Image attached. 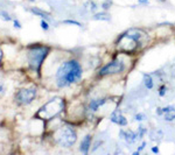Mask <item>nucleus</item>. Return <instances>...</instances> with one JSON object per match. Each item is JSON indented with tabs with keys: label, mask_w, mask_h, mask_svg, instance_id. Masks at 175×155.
I'll list each match as a JSON object with an SVG mask.
<instances>
[{
	"label": "nucleus",
	"mask_w": 175,
	"mask_h": 155,
	"mask_svg": "<svg viewBox=\"0 0 175 155\" xmlns=\"http://www.w3.org/2000/svg\"><path fill=\"white\" fill-rule=\"evenodd\" d=\"M138 3L140 5H147L148 4V0H138Z\"/></svg>",
	"instance_id": "24"
},
{
	"label": "nucleus",
	"mask_w": 175,
	"mask_h": 155,
	"mask_svg": "<svg viewBox=\"0 0 175 155\" xmlns=\"http://www.w3.org/2000/svg\"><path fill=\"white\" fill-rule=\"evenodd\" d=\"M159 95H160L161 97H163V96L166 95V86H161V88H160V91H159Z\"/></svg>",
	"instance_id": "22"
},
{
	"label": "nucleus",
	"mask_w": 175,
	"mask_h": 155,
	"mask_svg": "<svg viewBox=\"0 0 175 155\" xmlns=\"http://www.w3.org/2000/svg\"><path fill=\"white\" fill-rule=\"evenodd\" d=\"M102 7H103L104 10H109V8L111 7V1H110V0H106V1H104V3H103Z\"/></svg>",
	"instance_id": "20"
},
{
	"label": "nucleus",
	"mask_w": 175,
	"mask_h": 155,
	"mask_svg": "<svg viewBox=\"0 0 175 155\" xmlns=\"http://www.w3.org/2000/svg\"><path fill=\"white\" fill-rule=\"evenodd\" d=\"M138 130H139V134H138V136H139V138H143V136H144V134L146 133V130H145L143 126H139V128H138Z\"/></svg>",
	"instance_id": "21"
},
{
	"label": "nucleus",
	"mask_w": 175,
	"mask_h": 155,
	"mask_svg": "<svg viewBox=\"0 0 175 155\" xmlns=\"http://www.w3.org/2000/svg\"><path fill=\"white\" fill-rule=\"evenodd\" d=\"M94 18H95L96 20H105V21L111 20L110 14H107V13H105V12H103V13H97V14H96Z\"/></svg>",
	"instance_id": "13"
},
{
	"label": "nucleus",
	"mask_w": 175,
	"mask_h": 155,
	"mask_svg": "<svg viewBox=\"0 0 175 155\" xmlns=\"http://www.w3.org/2000/svg\"><path fill=\"white\" fill-rule=\"evenodd\" d=\"M48 51H49V49H48L47 47H40V46L33 47V48L29 50V53H28L29 67H30L33 70H35V71L39 72L40 67H41L43 60L46 58Z\"/></svg>",
	"instance_id": "4"
},
{
	"label": "nucleus",
	"mask_w": 175,
	"mask_h": 155,
	"mask_svg": "<svg viewBox=\"0 0 175 155\" xmlns=\"http://www.w3.org/2000/svg\"><path fill=\"white\" fill-rule=\"evenodd\" d=\"M144 84H145V86H146L148 90H151V89L153 88V80H152L151 75L144 73Z\"/></svg>",
	"instance_id": "12"
},
{
	"label": "nucleus",
	"mask_w": 175,
	"mask_h": 155,
	"mask_svg": "<svg viewBox=\"0 0 175 155\" xmlns=\"http://www.w3.org/2000/svg\"><path fill=\"white\" fill-rule=\"evenodd\" d=\"M105 102H106V99H104V98H102V99H92L90 102V108L92 111H96V110H98L99 106L104 105Z\"/></svg>",
	"instance_id": "10"
},
{
	"label": "nucleus",
	"mask_w": 175,
	"mask_h": 155,
	"mask_svg": "<svg viewBox=\"0 0 175 155\" xmlns=\"http://www.w3.org/2000/svg\"><path fill=\"white\" fill-rule=\"evenodd\" d=\"M30 12H32V13H34L35 15H39V16H41L42 19H45V20H50V16H49V14H48V13H46V12H43V11H41L40 8L33 7V8L30 10Z\"/></svg>",
	"instance_id": "11"
},
{
	"label": "nucleus",
	"mask_w": 175,
	"mask_h": 155,
	"mask_svg": "<svg viewBox=\"0 0 175 155\" xmlns=\"http://www.w3.org/2000/svg\"><path fill=\"white\" fill-rule=\"evenodd\" d=\"M1 56H3V54H1V50H0V61H1Z\"/></svg>",
	"instance_id": "29"
},
{
	"label": "nucleus",
	"mask_w": 175,
	"mask_h": 155,
	"mask_svg": "<svg viewBox=\"0 0 175 155\" xmlns=\"http://www.w3.org/2000/svg\"><path fill=\"white\" fill-rule=\"evenodd\" d=\"M14 26H15L17 28H21V25H20V22H19L18 20H14Z\"/></svg>",
	"instance_id": "25"
},
{
	"label": "nucleus",
	"mask_w": 175,
	"mask_h": 155,
	"mask_svg": "<svg viewBox=\"0 0 175 155\" xmlns=\"http://www.w3.org/2000/svg\"><path fill=\"white\" fill-rule=\"evenodd\" d=\"M144 118H145V115H144L143 113H138V114L134 115V119H136L137 121H141V120H144Z\"/></svg>",
	"instance_id": "19"
},
{
	"label": "nucleus",
	"mask_w": 175,
	"mask_h": 155,
	"mask_svg": "<svg viewBox=\"0 0 175 155\" xmlns=\"http://www.w3.org/2000/svg\"><path fill=\"white\" fill-rule=\"evenodd\" d=\"M77 139L76 132L69 126H62L55 133V141L61 147H71Z\"/></svg>",
	"instance_id": "3"
},
{
	"label": "nucleus",
	"mask_w": 175,
	"mask_h": 155,
	"mask_svg": "<svg viewBox=\"0 0 175 155\" xmlns=\"http://www.w3.org/2000/svg\"><path fill=\"white\" fill-rule=\"evenodd\" d=\"M139 136H138V134L137 133H134L133 131H126L125 132V135H124V139L128 142V143H132V142H134L137 139H138Z\"/></svg>",
	"instance_id": "9"
},
{
	"label": "nucleus",
	"mask_w": 175,
	"mask_h": 155,
	"mask_svg": "<svg viewBox=\"0 0 175 155\" xmlns=\"http://www.w3.org/2000/svg\"><path fill=\"white\" fill-rule=\"evenodd\" d=\"M156 113H158L159 115H161V114L163 113V112H162V108H160V107H159V108H156Z\"/></svg>",
	"instance_id": "28"
},
{
	"label": "nucleus",
	"mask_w": 175,
	"mask_h": 155,
	"mask_svg": "<svg viewBox=\"0 0 175 155\" xmlns=\"http://www.w3.org/2000/svg\"><path fill=\"white\" fill-rule=\"evenodd\" d=\"M162 112L163 113H168V112H175V106L174 105H169V106H166L162 108Z\"/></svg>",
	"instance_id": "17"
},
{
	"label": "nucleus",
	"mask_w": 175,
	"mask_h": 155,
	"mask_svg": "<svg viewBox=\"0 0 175 155\" xmlns=\"http://www.w3.org/2000/svg\"><path fill=\"white\" fill-rule=\"evenodd\" d=\"M82 67L79 63L75 60L64 62L57 70L56 73V83L59 88H64L68 86L77 81L81 80L82 77Z\"/></svg>",
	"instance_id": "1"
},
{
	"label": "nucleus",
	"mask_w": 175,
	"mask_h": 155,
	"mask_svg": "<svg viewBox=\"0 0 175 155\" xmlns=\"http://www.w3.org/2000/svg\"><path fill=\"white\" fill-rule=\"evenodd\" d=\"M145 146H146V142H145V141H144V142H143V143H141V146H140V147H139V148H138V150H139V152H140V150H143V149H144V148H145Z\"/></svg>",
	"instance_id": "26"
},
{
	"label": "nucleus",
	"mask_w": 175,
	"mask_h": 155,
	"mask_svg": "<svg viewBox=\"0 0 175 155\" xmlns=\"http://www.w3.org/2000/svg\"><path fill=\"white\" fill-rule=\"evenodd\" d=\"M139 41H137L133 36H131L128 33L124 34L120 37V41H119V46L121 49L126 50V51H131V50H134L138 47Z\"/></svg>",
	"instance_id": "6"
},
{
	"label": "nucleus",
	"mask_w": 175,
	"mask_h": 155,
	"mask_svg": "<svg viewBox=\"0 0 175 155\" xmlns=\"http://www.w3.org/2000/svg\"><path fill=\"white\" fill-rule=\"evenodd\" d=\"M41 27H42V29H45V30H48V29H49V25H48L47 20L43 19V20L41 21Z\"/></svg>",
	"instance_id": "18"
},
{
	"label": "nucleus",
	"mask_w": 175,
	"mask_h": 155,
	"mask_svg": "<svg viewBox=\"0 0 175 155\" xmlns=\"http://www.w3.org/2000/svg\"><path fill=\"white\" fill-rule=\"evenodd\" d=\"M90 146H91V136H90V135H85V136L83 138L82 142H81V147H79L81 152H82L83 154H88Z\"/></svg>",
	"instance_id": "8"
},
{
	"label": "nucleus",
	"mask_w": 175,
	"mask_h": 155,
	"mask_svg": "<svg viewBox=\"0 0 175 155\" xmlns=\"http://www.w3.org/2000/svg\"><path fill=\"white\" fill-rule=\"evenodd\" d=\"M124 70V64L120 61H113L103 67L99 71L101 76H106V75H112V73H119Z\"/></svg>",
	"instance_id": "7"
},
{
	"label": "nucleus",
	"mask_w": 175,
	"mask_h": 155,
	"mask_svg": "<svg viewBox=\"0 0 175 155\" xmlns=\"http://www.w3.org/2000/svg\"><path fill=\"white\" fill-rule=\"evenodd\" d=\"M152 152L158 154V153H159V147H158V146H156V147H152Z\"/></svg>",
	"instance_id": "27"
},
{
	"label": "nucleus",
	"mask_w": 175,
	"mask_h": 155,
	"mask_svg": "<svg viewBox=\"0 0 175 155\" xmlns=\"http://www.w3.org/2000/svg\"><path fill=\"white\" fill-rule=\"evenodd\" d=\"M36 96V88H30V89H22L20 90L17 96H15V99L20 103V104H23V105H27L29 103H32L34 100Z\"/></svg>",
	"instance_id": "5"
},
{
	"label": "nucleus",
	"mask_w": 175,
	"mask_h": 155,
	"mask_svg": "<svg viewBox=\"0 0 175 155\" xmlns=\"http://www.w3.org/2000/svg\"><path fill=\"white\" fill-rule=\"evenodd\" d=\"M174 119H175V113H174V112L165 113V120H166V121H173Z\"/></svg>",
	"instance_id": "14"
},
{
	"label": "nucleus",
	"mask_w": 175,
	"mask_h": 155,
	"mask_svg": "<svg viewBox=\"0 0 175 155\" xmlns=\"http://www.w3.org/2000/svg\"><path fill=\"white\" fill-rule=\"evenodd\" d=\"M63 23H68V25H74V26H77V27H82V23H79L78 21H75V20H64Z\"/></svg>",
	"instance_id": "16"
},
{
	"label": "nucleus",
	"mask_w": 175,
	"mask_h": 155,
	"mask_svg": "<svg viewBox=\"0 0 175 155\" xmlns=\"http://www.w3.org/2000/svg\"><path fill=\"white\" fill-rule=\"evenodd\" d=\"M0 18H1L3 20H5V21H10V20H11V16L8 15V13H7V12H4V11L0 12Z\"/></svg>",
	"instance_id": "15"
},
{
	"label": "nucleus",
	"mask_w": 175,
	"mask_h": 155,
	"mask_svg": "<svg viewBox=\"0 0 175 155\" xmlns=\"http://www.w3.org/2000/svg\"><path fill=\"white\" fill-rule=\"evenodd\" d=\"M4 93H5V88H4V85L1 83H0V97H1Z\"/></svg>",
	"instance_id": "23"
},
{
	"label": "nucleus",
	"mask_w": 175,
	"mask_h": 155,
	"mask_svg": "<svg viewBox=\"0 0 175 155\" xmlns=\"http://www.w3.org/2000/svg\"><path fill=\"white\" fill-rule=\"evenodd\" d=\"M64 108V102L61 98H54L52 100H49L47 104L43 105L36 113V115L39 118L42 119H52L53 117L57 115Z\"/></svg>",
	"instance_id": "2"
}]
</instances>
